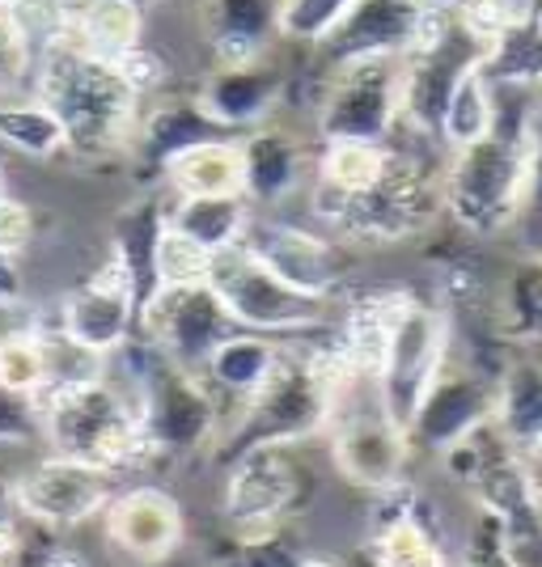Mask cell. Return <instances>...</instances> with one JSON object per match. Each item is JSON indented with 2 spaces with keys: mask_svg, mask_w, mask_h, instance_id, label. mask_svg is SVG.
I'll return each mask as SVG.
<instances>
[{
  "mask_svg": "<svg viewBox=\"0 0 542 567\" xmlns=\"http://www.w3.org/2000/svg\"><path fill=\"white\" fill-rule=\"evenodd\" d=\"M123 378H115L141 415V432L153 462H178L195 453H213L229 424V402L216 394L204 373L178 369L141 334L123 348Z\"/></svg>",
  "mask_w": 542,
  "mask_h": 567,
  "instance_id": "277c9868",
  "label": "cell"
},
{
  "mask_svg": "<svg viewBox=\"0 0 542 567\" xmlns=\"http://www.w3.org/2000/svg\"><path fill=\"white\" fill-rule=\"evenodd\" d=\"M51 381H55V369H51V348L43 327L0 334V390L39 402V394Z\"/></svg>",
  "mask_w": 542,
  "mask_h": 567,
  "instance_id": "836d02e7",
  "label": "cell"
},
{
  "mask_svg": "<svg viewBox=\"0 0 542 567\" xmlns=\"http://www.w3.org/2000/svg\"><path fill=\"white\" fill-rule=\"evenodd\" d=\"M34 39L25 34L18 13H0V97H18L34 81Z\"/></svg>",
  "mask_w": 542,
  "mask_h": 567,
  "instance_id": "74e56055",
  "label": "cell"
},
{
  "mask_svg": "<svg viewBox=\"0 0 542 567\" xmlns=\"http://www.w3.org/2000/svg\"><path fill=\"white\" fill-rule=\"evenodd\" d=\"M495 373L479 369L474 360L453 352L449 343V355L441 364L437 381L428 385L425 402L416 411V420L407 427V441H411V453H432L441 457L449 453L458 441H467L474 427H483L495 415Z\"/></svg>",
  "mask_w": 542,
  "mask_h": 567,
  "instance_id": "5bb4252c",
  "label": "cell"
},
{
  "mask_svg": "<svg viewBox=\"0 0 542 567\" xmlns=\"http://www.w3.org/2000/svg\"><path fill=\"white\" fill-rule=\"evenodd\" d=\"M9 513H18L13 508V478L0 471V517H9Z\"/></svg>",
  "mask_w": 542,
  "mask_h": 567,
  "instance_id": "bcb514c9",
  "label": "cell"
},
{
  "mask_svg": "<svg viewBox=\"0 0 542 567\" xmlns=\"http://www.w3.org/2000/svg\"><path fill=\"white\" fill-rule=\"evenodd\" d=\"M213 136H225V132L195 106V97H165V102H157L153 111L141 115L127 162L136 166L141 178L162 183V169L174 153H183V148L200 141H213Z\"/></svg>",
  "mask_w": 542,
  "mask_h": 567,
  "instance_id": "cb8c5ba5",
  "label": "cell"
},
{
  "mask_svg": "<svg viewBox=\"0 0 542 567\" xmlns=\"http://www.w3.org/2000/svg\"><path fill=\"white\" fill-rule=\"evenodd\" d=\"M288 69L276 55H263L255 64L237 69H208V76L195 90V106L213 118L225 136H246L280 111L288 94Z\"/></svg>",
  "mask_w": 542,
  "mask_h": 567,
  "instance_id": "d6986e66",
  "label": "cell"
},
{
  "mask_svg": "<svg viewBox=\"0 0 542 567\" xmlns=\"http://www.w3.org/2000/svg\"><path fill=\"white\" fill-rule=\"evenodd\" d=\"M162 229H165L162 195H141L136 204H127L115 216V229H111V255L132 276L141 309L157 297V241H162Z\"/></svg>",
  "mask_w": 542,
  "mask_h": 567,
  "instance_id": "83f0119b",
  "label": "cell"
},
{
  "mask_svg": "<svg viewBox=\"0 0 542 567\" xmlns=\"http://www.w3.org/2000/svg\"><path fill=\"white\" fill-rule=\"evenodd\" d=\"M318 496V474L301 445H259L225 466L221 517L234 534H272L306 517Z\"/></svg>",
  "mask_w": 542,
  "mask_h": 567,
  "instance_id": "8992f818",
  "label": "cell"
},
{
  "mask_svg": "<svg viewBox=\"0 0 542 567\" xmlns=\"http://www.w3.org/2000/svg\"><path fill=\"white\" fill-rule=\"evenodd\" d=\"M339 567H378V559H374L369 543H360V546L348 550V559H339Z\"/></svg>",
  "mask_w": 542,
  "mask_h": 567,
  "instance_id": "f6af8a7d",
  "label": "cell"
},
{
  "mask_svg": "<svg viewBox=\"0 0 542 567\" xmlns=\"http://www.w3.org/2000/svg\"><path fill=\"white\" fill-rule=\"evenodd\" d=\"M449 313L428 297L407 292L402 297L399 313H395V327H390V343L381 355L378 369V399L386 406V415L407 432L420 402H425L428 385L437 381L441 364L449 355Z\"/></svg>",
  "mask_w": 542,
  "mask_h": 567,
  "instance_id": "8fae6325",
  "label": "cell"
},
{
  "mask_svg": "<svg viewBox=\"0 0 542 567\" xmlns=\"http://www.w3.org/2000/svg\"><path fill=\"white\" fill-rule=\"evenodd\" d=\"M356 0H284L280 9V43L318 48L335 25L352 13Z\"/></svg>",
  "mask_w": 542,
  "mask_h": 567,
  "instance_id": "d590c367",
  "label": "cell"
},
{
  "mask_svg": "<svg viewBox=\"0 0 542 567\" xmlns=\"http://www.w3.org/2000/svg\"><path fill=\"white\" fill-rule=\"evenodd\" d=\"M369 550L378 567H453V555L441 543L437 513L411 483H399L378 496Z\"/></svg>",
  "mask_w": 542,
  "mask_h": 567,
  "instance_id": "ffe728a7",
  "label": "cell"
},
{
  "mask_svg": "<svg viewBox=\"0 0 542 567\" xmlns=\"http://www.w3.org/2000/svg\"><path fill=\"white\" fill-rule=\"evenodd\" d=\"M390 162H395V144H318L314 174H309V204H335V199L365 195V190L378 187L386 178Z\"/></svg>",
  "mask_w": 542,
  "mask_h": 567,
  "instance_id": "4316f807",
  "label": "cell"
},
{
  "mask_svg": "<svg viewBox=\"0 0 542 567\" xmlns=\"http://www.w3.org/2000/svg\"><path fill=\"white\" fill-rule=\"evenodd\" d=\"M132 4H136V9H149V4H153V0H132Z\"/></svg>",
  "mask_w": 542,
  "mask_h": 567,
  "instance_id": "f5cc1de1",
  "label": "cell"
},
{
  "mask_svg": "<svg viewBox=\"0 0 542 567\" xmlns=\"http://www.w3.org/2000/svg\"><path fill=\"white\" fill-rule=\"evenodd\" d=\"M162 187L174 199H216V195H246L242 174V141L213 136L174 153L162 169Z\"/></svg>",
  "mask_w": 542,
  "mask_h": 567,
  "instance_id": "484cf974",
  "label": "cell"
},
{
  "mask_svg": "<svg viewBox=\"0 0 542 567\" xmlns=\"http://www.w3.org/2000/svg\"><path fill=\"white\" fill-rule=\"evenodd\" d=\"M534 259H542V250H539V255H534Z\"/></svg>",
  "mask_w": 542,
  "mask_h": 567,
  "instance_id": "db71d44e",
  "label": "cell"
},
{
  "mask_svg": "<svg viewBox=\"0 0 542 567\" xmlns=\"http://www.w3.org/2000/svg\"><path fill=\"white\" fill-rule=\"evenodd\" d=\"M280 343L284 339L237 331V334H229L213 352V360L204 364V378H208V385H213L221 399L229 402V415H234V406H242V402L259 390L263 381L272 378V369H276V360H280Z\"/></svg>",
  "mask_w": 542,
  "mask_h": 567,
  "instance_id": "f546056e",
  "label": "cell"
},
{
  "mask_svg": "<svg viewBox=\"0 0 542 567\" xmlns=\"http://www.w3.org/2000/svg\"><path fill=\"white\" fill-rule=\"evenodd\" d=\"M48 43H69L94 60L119 64L144 48V9L132 0H55V34Z\"/></svg>",
  "mask_w": 542,
  "mask_h": 567,
  "instance_id": "44dd1931",
  "label": "cell"
},
{
  "mask_svg": "<svg viewBox=\"0 0 542 567\" xmlns=\"http://www.w3.org/2000/svg\"><path fill=\"white\" fill-rule=\"evenodd\" d=\"M330 466L344 474L360 492H390L407 483V462H411V441L378 399V381L352 378L335 402V415L327 427Z\"/></svg>",
  "mask_w": 542,
  "mask_h": 567,
  "instance_id": "ba28073f",
  "label": "cell"
},
{
  "mask_svg": "<svg viewBox=\"0 0 542 567\" xmlns=\"http://www.w3.org/2000/svg\"><path fill=\"white\" fill-rule=\"evenodd\" d=\"M255 220V208L246 195H216V199H165V225L174 234L191 237L208 255L234 250Z\"/></svg>",
  "mask_w": 542,
  "mask_h": 567,
  "instance_id": "f1b7e54d",
  "label": "cell"
},
{
  "mask_svg": "<svg viewBox=\"0 0 542 567\" xmlns=\"http://www.w3.org/2000/svg\"><path fill=\"white\" fill-rule=\"evenodd\" d=\"M242 141V174H246V199L250 208H276L284 199H293L314 174V157L306 144L293 132H284L276 123H263L255 132L237 136Z\"/></svg>",
  "mask_w": 542,
  "mask_h": 567,
  "instance_id": "603a6c76",
  "label": "cell"
},
{
  "mask_svg": "<svg viewBox=\"0 0 542 567\" xmlns=\"http://www.w3.org/2000/svg\"><path fill=\"white\" fill-rule=\"evenodd\" d=\"M34 237V213L22 199L0 195V255H22Z\"/></svg>",
  "mask_w": 542,
  "mask_h": 567,
  "instance_id": "7bdbcfd3",
  "label": "cell"
},
{
  "mask_svg": "<svg viewBox=\"0 0 542 567\" xmlns=\"http://www.w3.org/2000/svg\"><path fill=\"white\" fill-rule=\"evenodd\" d=\"M425 9H441V13H458L462 9V0H420Z\"/></svg>",
  "mask_w": 542,
  "mask_h": 567,
  "instance_id": "7dc6e473",
  "label": "cell"
},
{
  "mask_svg": "<svg viewBox=\"0 0 542 567\" xmlns=\"http://www.w3.org/2000/svg\"><path fill=\"white\" fill-rule=\"evenodd\" d=\"M492 118H495V85L488 81V72L474 69L458 81V90L449 97L437 141H441L446 153L471 148L474 141H483L492 132Z\"/></svg>",
  "mask_w": 542,
  "mask_h": 567,
  "instance_id": "d6a6232c",
  "label": "cell"
},
{
  "mask_svg": "<svg viewBox=\"0 0 542 567\" xmlns=\"http://www.w3.org/2000/svg\"><path fill=\"white\" fill-rule=\"evenodd\" d=\"M119 496L115 474L72 462V457H39L25 474L13 478V508L18 517L43 529H76L85 520L106 513V504Z\"/></svg>",
  "mask_w": 542,
  "mask_h": 567,
  "instance_id": "9a60e30c",
  "label": "cell"
},
{
  "mask_svg": "<svg viewBox=\"0 0 542 567\" xmlns=\"http://www.w3.org/2000/svg\"><path fill=\"white\" fill-rule=\"evenodd\" d=\"M39 420H43V441L55 457L85 462L115 478L153 462L136 402L111 373L48 385L39 394Z\"/></svg>",
  "mask_w": 542,
  "mask_h": 567,
  "instance_id": "5b68a950",
  "label": "cell"
},
{
  "mask_svg": "<svg viewBox=\"0 0 542 567\" xmlns=\"http://www.w3.org/2000/svg\"><path fill=\"white\" fill-rule=\"evenodd\" d=\"M13 4H18V0H0V13H9V9H13Z\"/></svg>",
  "mask_w": 542,
  "mask_h": 567,
  "instance_id": "816d5d0a",
  "label": "cell"
},
{
  "mask_svg": "<svg viewBox=\"0 0 542 567\" xmlns=\"http://www.w3.org/2000/svg\"><path fill=\"white\" fill-rule=\"evenodd\" d=\"M136 322H141V301H136L132 276L123 271L115 255H106L90 280L72 288L55 313V331L76 352L94 355V360H111L123 352L136 339Z\"/></svg>",
  "mask_w": 542,
  "mask_h": 567,
  "instance_id": "2e32d148",
  "label": "cell"
},
{
  "mask_svg": "<svg viewBox=\"0 0 542 567\" xmlns=\"http://www.w3.org/2000/svg\"><path fill=\"white\" fill-rule=\"evenodd\" d=\"M284 0H200V25L213 51V69L255 64L280 43Z\"/></svg>",
  "mask_w": 542,
  "mask_h": 567,
  "instance_id": "7402d4cb",
  "label": "cell"
},
{
  "mask_svg": "<svg viewBox=\"0 0 542 567\" xmlns=\"http://www.w3.org/2000/svg\"><path fill=\"white\" fill-rule=\"evenodd\" d=\"M530 471H534V487H539V499H542V462H530Z\"/></svg>",
  "mask_w": 542,
  "mask_h": 567,
  "instance_id": "f907efd6",
  "label": "cell"
},
{
  "mask_svg": "<svg viewBox=\"0 0 542 567\" xmlns=\"http://www.w3.org/2000/svg\"><path fill=\"white\" fill-rule=\"evenodd\" d=\"M0 144L22 153V157H34V162H51V157L69 153L60 118L51 115L34 94L0 97Z\"/></svg>",
  "mask_w": 542,
  "mask_h": 567,
  "instance_id": "1f68e13d",
  "label": "cell"
},
{
  "mask_svg": "<svg viewBox=\"0 0 542 567\" xmlns=\"http://www.w3.org/2000/svg\"><path fill=\"white\" fill-rule=\"evenodd\" d=\"M483 60H488V43H479L471 30L458 22V13L428 9L425 25L416 34V48L402 55V127L437 141L441 115H446L458 81L467 72L483 69Z\"/></svg>",
  "mask_w": 542,
  "mask_h": 567,
  "instance_id": "9c48e42d",
  "label": "cell"
},
{
  "mask_svg": "<svg viewBox=\"0 0 542 567\" xmlns=\"http://www.w3.org/2000/svg\"><path fill=\"white\" fill-rule=\"evenodd\" d=\"M136 334L149 348H157L165 360H174L178 369L204 373L216 348L229 334H237V322L229 318V309L221 306L213 284H183V288H162L141 309Z\"/></svg>",
  "mask_w": 542,
  "mask_h": 567,
  "instance_id": "4fadbf2b",
  "label": "cell"
},
{
  "mask_svg": "<svg viewBox=\"0 0 542 567\" xmlns=\"http://www.w3.org/2000/svg\"><path fill=\"white\" fill-rule=\"evenodd\" d=\"M34 97L60 118L69 157L106 166L132 153L136 127L144 115V97L119 64L94 60L69 43H48L34 55Z\"/></svg>",
  "mask_w": 542,
  "mask_h": 567,
  "instance_id": "3957f363",
  "label": "cell"
},
{
  "mask_svg": "<svg viewBox=\"0 0 542 567\" xmlns=\"http://www.w3.org/2000/svg\"><path fill=\"white\" fill-rule=\"evenodd\" d=\"M492 420L525 462H542V352H513L495 381Z\"/></svg>",
  "mask_w": 542,
  "mask_h": 567,
  "instance_id": "d4e9b609",
  "label": "cell"
},
{
  "mask_svg": "<svg viewBox=\"0 0 542 567\" xmlns=\"http://www.w3.org/2000/svg\"><path fill=\"white\" fill-rule=\"evenodd\" d=\"M530 30L542 39V0H534V9H530Z\"/></svg>",
  "mask_w": 542,
  "mask_h": 567,
  "instance_id": "c3c4849f",
  "label": "cell"
},
{
  "mask_svg": "<svg viewBox=\"0 0 542 567\" xmlns=\"http://www.w3.org/2000/svg\"><path fill=\"white\" fill-rule=\"evenodd\" d=\"M301 567H339V564H335V559H314V555H306V564Z\"/></svg>",
  "mask_w": 542,
  "mask_h": 567,
  "instance_id": "681fc988",
  "label": "cell"
},
{
  "mask_svg": "<svg viewBox=\"0 0 542 567\" xmlns=\"http://www.w3.org/2000/svg\"><path fill=\"white\" fill-rule=\"evenodd\" d=\"M530 9H534V0H462L458 22L467 25L474 39L488 43V51H492L504 34H513V30L530 18Z\"/></svg>",
  "mask_w": 542,
  "mask_h": 567,
  "instance_id": "f35d334b",
  "label": "cell"
},
{
  "mask_svg": "<svg viewBox=\"0 0 542 567\" xmlns=\"http://www.w3.org/2000/svg\"><path fill=\"white\" fill-rule=\"evenodd\" d=\"M534 162V90L495 85L492 132L471 148L449 153L446 216L471 241H495L513 234L525 213Z\"/></svg>",
  "mask_w": 542,
  "mask_h": 567,
  "instance_id": "7a4b0ae2",
  "label": "cell"
},
{
  "mask_svg": "<svg viewBox=\"0 0 542 567\" xmlns=\"http://www.w3.org/2000/svg\"><path fill=\"white\" fill-rule=\"evenodd\" d=\"M25 306V280L18 255H0V309H22Z\"/></svg>",
  "mask_w": 542,
  "mask_h": 567,
  "instance_id": "ee69618b",
  "label": "cell"
},
{
  "mask_svg": "<svg viewBox=\"0 0 542 567\" xmlns=\"http://www.w3.org/2000/svg\"><path fill=\"white\" fill-rule=\"evenodd\" d=\"M102 534L123 559L141 567H157L170 555H178V546L187 538V517H183V504L165 487L141 483V487H123L106 504Z\"/></svg>",
  "mask_w": 542,
  "mask_h": 567,
  "instance_id": "ac0fdd59",
  "label": "cell"
},
{
  "mask_svg": "<svg viewBox=\"0 0 542 567\" xmlns=\"http://www.w3.org/2000/svg\"><path fill=\"white\" fill-rule=\"evenodd\" d=\"M306 550L288 529H272V534H225L221 546L208 555V567H301Z\"/></svg>",
  "mask_w": 542,
  "mask_h": 567,
  "instance_id": "e575fe53",
  "label": "cell"
},
{
  "mask_svg": "<svg viewBox=\"0 0 542 567\" xmlns=\"http://www.w3.org/2000/svg\"><path fill=\"white\" fill-rule=\"evenodd\" d=\"M453 567H525V564L513 555L504 529L488 513H474L471 529H467V543H462V555L453 559Z\"/></svg>",
  "mask_w": 542,
  "mask_h": 567,
  "instance_id": "ab89813d",
  "label": "cell"
},
{
  "mask_svg": "<svg viewBox=\"0 0 542 567\" xmlns=\"http://www.w3.org/2000/svg\"><path fill=\"white\" fill-rule=\"evenodd\" d=\"M208 284L221 297V306L229 309L237 331L267 334V339H306L335 327V301H318L288 288L246 246L213 255Z\"/></svg>",
  "mask_w": 542,
  "mask_h": 567,
  "instance_id": "52a82bcc",
  "label": "cell"
},
{
  "mask_svg": "<svg viewBox=\"0 0 542 567\" xmlns=\"http://www.w3.org/2000/svg\"><path fill=\"white\" fill-rule=\"evenodd\" d=\"M30 441H43L39 402L0 390V445H30Z\"/></svg>",
  "mask_w": 542,
  "mask_h": 567,
  "instance_id": "60d3db41",
  "label": "cell"
},
{
  "mask_svg": "<svg viewBox=\"0 0 542 567\" xmlns=\"http://www.w3.org/2000/svg\"><path fill=\"white\" fill-rule=\"evenodd\" d=\"M119 72L132 81V90H136L144 102H149L153 94H162L165 76H170L165 60L157 55V51H149V48H136L132 55H123V60H119Z\"/></svg>",
  "mask_w": 542,
  "mask_h": 567,
  "instance_id": "b9f144b4",
  "label": "cell"
},
{
  "mask_svg": "<svg viewBox=\"0 0 542 567\" xmlns=\"http://www.w3.org/2000/svg\"><path fill=\"white\" fill-rule=\"evenodd\" d=\"M495 318L521 352H542V259H525L495 284Z\"/></svg>",
  "mask_w": 542,
  "mask_h": 567,
  "instance_id": "4dcf8cb0",
  "label": "cell"
},
{
  "mask_svg": "<svg viewBox=\"0 0 542 567\" xmlns=\"http://www.w3.org/2000/svg\"><path fill=\"white\" fill-rule=\"evenodd\" d=\"M352 378L356 373L335 343V327L306 339H284L272 378L242 406H234L213 457L229 466L259 445H309L327 436L335 402Z\"/></svg>",
  "mask_w": 542,
  "mask_h": 567,
  "instance_id": "6da1fadb",
  "label": "cell"
},
{
  "mask_svg": "<svg viewBox=\"0 0 542 567\" xmlns=\"http://www.w3.org/2000/svg\"><path fill=\"white\" fill-rule=\"evenodd\" d=\"M402 123V60H360L323 72L314 97L318 144H390Z\"/></svg>",
  "mask_w": 542,
  "mask_h": 567,
  "instance_id": "30bf717a",
  "label": "cell"
},
{
  "mask_svg": "<svg viewBox=\"0 0 542 567\" xmlns=\"http://www.w3.org/2000/svg\"><path fill=\"white\" fill-rule=\"evenodd\" d=\"M242 246L272 276H280L288 288H297L306 297L339 301L348 292L352 255H348V246L339 237L323 234V229H306V225H293V220H280V216L255 213Z\"/></svg>",
  "mask_w": 542,
  "mask_h": 567,
  "instance_id": "7c38bea8",
  "label": "cell"
},
{
  "mask_svg": "<svg viewBox=\"0 0 542 567\" xmlns=\"http://www.w3.org/2000/svg\"><path fill=\"white\" fill-rule=\"evenodd\" d=\"M420 0H356L352 13L314 48L318 72H335L360 60H402L425 25Z\"/></svg>",
  "mask_w": 542,
  "mask_h": 567,
  "instance_id": "e0dca14e",
  "label": "cell"
},
{
  "mask_svg": "<svg viewBox=\"0 0 542 567\" xmlns=\"http://www.w3.org/2000/svg\"><path fill=\"white\" fill-rule=\"evenodd\" d=\"M208 271H213V255L165 225L157 241V292L183 288V284H208Z\"/></svg>",
  "mask_w": 542,
  "mask_h": 567,
  "instance_id": "8d00e7d4",
  "label": "cell"
}]
</instances>
